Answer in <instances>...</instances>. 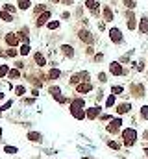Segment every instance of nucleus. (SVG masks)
Listing matches in <instances>:
<instances>
[{"instance_id": "1", "label": "nucleus", "mask_w": 148, "mask_h": 159, "mask_svg": "<svg viewBox=\"0 0 148 159\" xmlns=\"http://www.w3.org/2000/svg\"><path fill=\"white\" fill-rule=\"evenodd\" d=\"M122 141L126 146H133L135 141H137V131L133 130V128H126V130H122Z\"/></svg>"}, {"instance_id": "2", "label": "nucleus", "mask_w": 148, "mask_h": 159, "mask_svg": "<svg viewBox=\"0 0 148 159\" xmlns=\"http://www.w3.org/2000/svg\"><path fill=\"white\" fill-rule=\"evenodd\" d=\"M109 39H111L113 43H117V45H120V43H122V33H120L119 28H111V30H109Z\"/></svg>"}, {"instance_id": "3", "label": "nucleus", "mask_w": 148, "mask_h": 159, "mask_svg": "<svg viewBox=\"0 0 148 159\" xmlns=\"http://www.w3.org/2000/svg\"><path fill=\"white\" fill-rule=\"evenodd\" d=\"M109 71H111V74H113V76H122V74H124L122 65L117 63V61H113V63L109 65Z\"/></svg>"}, {"instance_id": "4", "label": "nucleus", "mask_w": 148, "mask_h": 159, "mask_svg": "<svg viewBox=\"0 0 148 159\" xmlns=\"http://www.w3.org/2000/svg\"><path fill=\"white\" fill-rule=\"evenodd\" d=\"M98 115H100V107H98V106H93V107H89V109L85 111V117L91 118V120H93V118H96Z\"/></svg>"}, {"instance_id": "5", "label": "nucleus", "mask_w": 148, "mask_h": 159, "mask_svg": "<svg viewBox=\"0 0 148 159\" xmlns=\"http://www.w3.org/2000/svg\"><path fill=\"white\" fill-rule=\"evenodd\" d=\"M78 37L83 43H93V33L87 32V30H80V32H78Z\"/></svg>"}, {"instance_id": "6", "label": "nucleus", "mask_w": 148, "mask_h": 159, "mask_svg": "<svg viewBox=\"0 0 148 159\" xmlns=\"http://www.w3.org/2000/svg\"><path fill=\"white\" fill-rule=\"evenodd\" d=\"M76 91L80 92V94H83V92H89V91H93V83H78L76 85Z\"/></svg>"}, {"instance_id": "7", "label": "nucleus", "mask_w": 148, "mask_h": 159, "mask_svg": "<svg viewBox=\"0 0 148 159\" xmlns=\"http://www.w3.org/2000/svg\"><path fill=\"white\" fill-rule=\"evenodd\" d=\"M83 80H89V72H78V74H74L71 78L72 83H80V81H83Z\"/></svg>"}, {"instance_id": "8", "label": "nucleus", "mask_w": 148, "mask_h": 159, "mask_svg": "<svg viewBox=\"0 0 148 159\" xmlns=\"http://www.w3.org/2000/svg\"><path fill=\"white\" fill-rule=\"evenodd\" d=\"M6 43L9 46H17L19 45V35H17V33H7V35H6Z\"/></svg>"}, {"instance_id": "9", "label": "nucleus", "mask_w": 148, "mask_h": 159, "mask_svg": "<svg viewBox=\"0 0 148 159\" xmlns=\"http://www.w3.org/2000/svg\"><path fill=\"white\" fill-rule=\"evenodd\" d=\"M131 92H133V96H145V87L143 85H137V83H133L131 85Z\"/></svg>"}, {"instance_id": "10", "label": "nucleus", "mask_w": 148, "mask_h": 159, "mask_svg": "<svg viewBox=\"0 0 148 159\" xmlns=\"http://www.w3.org/2000/svg\"><path fill=\"white\" fill-rule=\"evenodd\" d=\"M48 21H50V11H45V13L39 15V19H37L35 24H37V26H43V24H46Z\"/></svg>"}, {"instance_id": "11", "label": "nucleus", "mask_w": 148, "mask_h": 159, "mask_svg": "<svg viewBox=\"0 0 148 159\" xmlns=\"http://www.w3.org/2000/svg\"><path fill=\"white\" fill-rule=\"evenodd\" d=\"M85 6H87V9H91L93 13H98V2H96V0H87V2H85Z\"/></svg>"}, {"instance_id": "12", "label": "nucleus", "mask_w": 148, "mask_h": 159, "mask_svg": "<svg viewBox=\"0 0 148 159\" xmlns=\"http://www.w3.org/2000/svg\"><path fill=\"white\" fill-rule=\"evenodd\" d=\"M139 32H141V33H148V19L146 17H143L141 22H139Z\"/></svg>"}, {"instance_id": "13", "label": "nucleus", "mask_w": 148, "mask_h": 159, "mask_svg": "<svg viewBox=\"0 0 148 159\" xmlns=\"http://www.w3.org/2000/svg\"><path fill=\"white\" fill-rule=\"evenodd\" d=\"M61 52H63L67 57H72L74 56V48H72L71 45H63V46H61Z\"/></svg>"}, {"instance_id": "14", "label": "nucleus", "mask_w": 148, "mask_h": 159, "mask_svg": "<svg viewBox=\"0 0 148 159\" xmlns=\"http://www.w3.org/2000/svg\"><path fill=\"white\" fill-rule=\"evenodd\" d=\"M85 106V102L81 98H76V100H72V104H71V109H81V107Z\"/></svg>"}, {"instance_id": "15", "label": "nucleus", "mask_w": 148, "mask_h": 159, "mask_svg": "<svg viewBox=\"0 0 148 159\" xmlns=\"http://www.w3.org/2000/svg\"><path fill=\"white\" fill-rule=\"evenodd\" d=\"M28 139H30L32 142H41V141H43V139H41V133H37V131H30V133H28Z\"/></svg>"}, {"instance_id": "16", "label": "nucleus", "mask_w": 148, "mask_h": 159, "mask_svg": "<svg viewBox=\"0 0 148 159\" xmlns=\"http://www.w3.org/2000/svg\"><path fill=\"white\" fill-rule=\"evenodd\" d=\"M71 115L74 118H85V111L83 109H71Z\"/></svg>"}, {"instance_id": "17", "label": "nucleus", "mask_w": 148, "mask_h": 159, "mask_svg": "<svg viewBox=\"0 0 148 159\" xmlns=\"http://www.w3.org/2000/svg\"><path fill=\"white\" fill-rule=\"evenodd\" d=\"M104 19H106L107 22H111L113 21V11H111V7H104Z\"/></svg>"}, {"instance_id": "18", "label": "nucleus", "mask_w": 148, "mask_h": 159, "mask_svg": "<svg viewBox=\"0 0 148 159\" xmlns=\"http://www.w3.org/2000/svg\"><path fill=\"white\" fill-rule=\"evenodd\" d=\"M35 63L39 65V67H45L46 65V61H45V57H43L41 52H35Z\"/></svg>"}, {"instance_id": "19", "label": "nucleus", "mask_w": 148, "mask_h": 159, "mask_svg": "<svg viewBox=\"0 0 148 159\" xmlns=\"http://www.w3.org/2000/svg\"><path fill=\"white\" fill-rule=\"evenodd\" d=\"M130 111V104H120L119 107H117V113L119 115H124V113H128Z\"/></svg>"}, {"instance_id": "20", "label": "nucleus", "mask_w": 148, "mask_h": 159, "mask_svg": "<svg viewBox=\"0 0 148 159\" xmlns=\"http://www.w3.org/2000/svg\"><path fill=\"white\" fill-rule=\"evenodd\" d=\"M0 19H2V21L4 22H11V21H13V17H11V13H7V11H0Z\"/></svg>"}, {"instance_id": "21", "label": "nucleus", "mask_w": 148, "mask_h": 159, "mask_svg": "<svg viewBox=\"0 0 148 159\" xmlns=\"http://www.w3.org/2000/svg\"><path fill=\"white\" fill-rule=\"evenodd\" d=\"M59 76H61L59 69H52V71L48 72V80H56V78H59Z\"/></svg>"}, {"instance_id": "22", "label": "nucleus", "mask_w": 148, "mask_h": 159, "mask_svg": "<svg viewBox=\"0 0 148 159\" xmlns=\"http://www.w3.org/2000/svg\"><path fill=\"white\" fill-rule=\"evenodd\" d=\"M30 50H32V48H30V45H28V43H24V45L21 46V56H28Z\"/></svg>"}, {"instance_id": "23", "label": "nucleus", "mask_w": 148, "mask_h": 159, "mask_svg": "<svg viewBox=\"0 0 148 159\" xmlns=\"http://www.w3.org/2000/svg\"><path fill=\"white\" fill-rule=\"evenodd\" d=\"M19 7H21V9H28L30 7V0H19Z\"/></svg>"}, {"instance_id": "24", "label": "nucleus", "mask_w": 148, "mask_h": 159, "mask_svg": "<svg viewBox=\"0 0 148 159\" xmlns=\"http://www.w3.org/2000/svg\"><path fill=\"white\" fill-rule=\"evenodd\" d=\"M6 74H9V69H7V65H2L0 67V78H4Z\"/></svg>"}, {"instance_id": "25", "label": "nucleus", "mask_w": 148, "mask_h": 159, "mask_svg": "<svg viewBox=\"0 0 148 159\" xmlns=\"http://www.w3.org/2000/svg\"><path fill=\"white\" fill-rule=\"evenodd\" d=\"M113 104H115V94H109V96L106 98V106H107V107H111Z\"/></svg>"}, {"instance_id": "26", "label": "nucleus", "mask_w": 148, "mask_h": 159, "mask_svg": "<svg viewBox=\"0 0 148 159\" xmlns=\"http://www.w3.org/2000/svg\"><path fill=\"white\" fill-rule=\"evenodd\" d=\"M48 28L50 30H57V28H59V21H50L48 22Z\"/></svg>"}, {"instance_id": "27", "label": "nucleus", "mask_w": 148, "mask_h": 159, "mask_svg": "<svg viewBox=\"0 0 148 159\" xmlns=\"http://www.w3.org/2000/svg\"><path fill=\"white\" fill-rule=\"evenodd\" d=\"M45 6H43V4H39V6L35 7V9H33V13H35V15H41V13H45Z\"/></svg>"}, {"instance_id": "28", "label": "nucleus", "mask_w": 148, "mask_h": 159, "mask_svg": "<svg viewBox=\"0 0 148 159\" xmlns=\"http://www.w3.org/2000/svg\"><path fill=\"white\" fill-rule=\"evenodd\" d=\"M141 117L145 118V120H148V106H143L141 107Z\"/></svg>"}, {"instance_id": "29", "label": "nucleus", "mask_w": 148, "mask_h": 159, "mask_svg": "<svg viewBox=\"0 0 148 159\" xmlns=\"http://www.w3.org/2000/svg\"><path fill=\"white\" fill-rule=\"evenodd\" d=\"M6 56H9V57H15V56H17V50H15L13 46H9V48H7V52H6Z\"/></svg>"}, {"instance_id": "30", "label": "nucleus", "mask_w": 148, "mask_h": 159, "mask_svg": "<svg viewBox=\"0 0 148 159\" xmlns=\"http://www.w3.org/2000/svg\"><path fill=\"white\" fill-rule=\"evenodd\" d=\"M4 152H6V154H17L19 150L15 148V146H6V148H4Z\"/></svg>"}, {"instance_id": "31", "label": "nucleus", "mask_w": 148, "mask_h": 159, "mask_svg": "<svg viewBox=\"0 0 148 159\" xmlns=\"http://www.w3.org/2000/svg\"><path fill=\"white\" fill-rule=\"evenodd\" d=\"M24 91H26V89L22 87V85H17V87H15V92H17L19 96H22V94H24Z\"/></svg>"}, {"instance_id": "32", "label": "nucleus", "mask_w": 148, "mask_h": 159, "mask_svg": "<svg viewBox=\"0 0 148 159\" xmlns=\"http://www.w3.org/2000/svg\"><path fill=\"white\" fill-rule=\"evenodd\" d=\"M122 91H124V89L120 87V85H115V87L111 89V92H113V94H120V92H122Z\"/></svg>"}, {"instance_id": "33", "label": "nucleus", "mask_w": 148, "mask_h": 159, "mask_svg": "<svg viewBox=\"0 0 148 159\" xmlns=\"http://www.w3.org/2000/svg\"><path fill=\"white\" fill-rule=\"evenodd\" d=\"M7 76H9L11 80H15V78H19V76H21V72H19V69H17V71H11V72H9V74H7Z\"/></svg>"}, {"instance_id": "34", "label": "nucleus", "mask_w": 148, "mask_h": 159, "mask_svg": "<svg viewBox=\"0 0 148 159\" xmlns=\"http://www.w3.org/2000/svg\"><path fill=\"white\" fill-rule=\"evenodd\" d=\"M107 131H109V133H117V131H119V126H115V124H109V126H107Z\"/></svg>"}, {"instance_id": "35", "label": "nucleus", "mask_w": 148, "mask_h": 159, "mask_svg": "<svg viewBox=\"0 0 148 159\" xmlns=\"http://www.w3.org/2000/svg\"><path fill=\"white\" fill-rule=\"evenodd\" d=\"M48 91H50V92H52V94H54V96H56V94H61V89H59V87H50V89H48Z\"/></svg>"}, {"instance_id": "36", "label": "nucleus", "mask_w": 148, "mask_h": 159, "mask_svg": "<svg viewBox=\"0 0 148 159\" xmlns=\"http://www.w3.org/2000/svg\"><path fill=\"white\" fill-rule=\"evenodd\" d=\"M107 146H109V148H113V150H119V148H120V146L117 144L115 141H107Z\"/></svg>"}, {"instance_id": "37", "label": "nucleus", "mask_w": 148, "mask_h": 159, "mask_svg": "<svg viewBox=\"0 0 148 159\" xmlns=\"http://www.w3.org/2000/svg\"><path fill=\"white\" fill-rule=\"evenodd\" d=\"M4 11H7V13H13V11H15V7L11 6V4H6V6H4Z\"/></svg>"}, {"instance_id": "38", "label": "nucleus", "mask_w": 148, "mask_h": 159, "mask_svg": "<svg viewBox=\"0 0 148 159\" xmlns=\"http://www.w3.org/2000/svg\"><path fill=\"white\" fill-rule=\"evenodd\" d=\"M124 6L131 9V7H135V2H133V0H124Z\"/></svg>"}, {"instance_id": "39", "label": "nucleus", "mask_w": 148, "mask_h": 159, "mask_svg": "<svg viewBox=\"0 0 148 159\" xmlns=\"http://www.w3.org/2000/svg\"><path fill=\"white\" fill-rule=\"evenodd\" d=\"M111 124H115V126H120V124H122V120H120V118H115V120H111Z\"/></svg>"}, {"instance_id": "40", "label": "nucleus", "mask_w": 148, "mask_h": 159, "mask_svg": "<svg viewBox=\"0 0 148 159\" xmlns=\"http://www.w3.org/2000/svg\"><path fill=\"white\" fill-rule=\"evenodd\" d=\"M98 80L104 83V81H106V74H104V72H100V74H98Z\"/></svg>"}, {"instance_id": "41", "label": "nucleus", "mask_w": 148, "mask_h": 159, "mask_svg": "<svg viewBox=\"0 0 148 159\" xmlns=\"http://www.w3.org/2000/svg\"><path fill=\"white\" fill-rule=\"evenodd\" d=\"M102 57H104L102 54H96V56H95V61H96V63H98V61H102Z\"/></svg>"}, {"instance_id": "42", "label": "nucleus", "mask_w": 148, "mask_h": 159, "mask_svg": "<svg viewBox=\"0 0 148 159\" xmlns=\"http://www.w3.org/2000/svg\"><path fill=\"white\" fill-rule=\"evenodd\" d=\"M100 118H102V120H111V115H102Z\"/></svg>"}, {"instance_id": "43", "label": "nucleus", "mask_w": 148, "mask_h": 159, "mask_svg": "<svg viewBox=\"0 0 148 159\" xmlns=\"http://www.w3.org/2000/svg\"><path fill=\"white\" fill-rule=\"evenodd\" d=\"M15 65H17V69H22V67H24V63H22V61H17Z\"/></svg>"}, {"instance_id": "44", "label": "nucleus", "mask_w": 148, "mask_h": 159, "mask_svg": "<svg viewBox=\"0 0 148 159\" xmlns=\"http://www.w3.org/2000/svg\"><path fill=\"white\" fill-rule=\"evenodd\" d=\"M50 2H54V4H57V2H59V0H50Z\"/></svg>"}, {"instance_id": "45", "label": "nucleus", "mask_w": 148, "mask_h": 159, "mask_svg": "<svg viewBox=\"0 0 148 159\" xmlns=\"http://www.w3.org/2000/svg\"><path fill=\"white\" fill-rule=\"evenodd\" d=\"M4 98V92H0V100H2Z\"/></svg>"}, {"instance_id": "46", "label": "nucleus", "mask_w": 148, "mask_h": 159, "mask_svg": "<svg viewBox=\"0 0 148 159\" xmlns=\"http://www.w3.org/2000/svg\"><path fill=\"white\" fill-rule=\"evenodd\" d=\"M145 154H146V156H148V148H145Z\"/></svg>"}, {"instance_id": "47", "label": "nucleus", "mask_w": 148, "mask_h": 159, "mask_svg": "<svg viewBox=\"0 0 148 159\" xmlns=\"http://www.w3.org/2000/svg\"><path fill=\"white\" fill-rule=\"evenodd\" d=\"M83 159H91V157H83Z\"/></svg>"}]
</instances>
